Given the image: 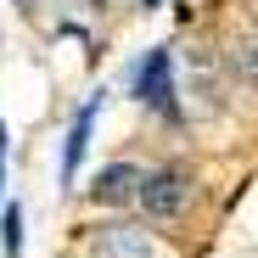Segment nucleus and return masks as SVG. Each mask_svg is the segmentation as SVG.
<instances>
[{
  "label": "nucleus",
  "instance_id": "f257e3e1",
  "mask_svg": "<svg viewBox=\"0 0 258 258\" xmlns=\"http://www.w3.org/2000/svg\"><path fill=\"white\" fill-rule=\"evenodd\" d=\"M135 202L152 213V219H174V213L185 208V174H180V168H163V174H141Z\"/></svg>",
  "mask_w": 258,
  "mask_h": 258
},
{
  "label": "nucleus",
  "instance_id": "f03ea898",
  "mask_svg": "<svg viewBox=\"0 0 258 258\" xmlns=\"http://www.w3.org/2000/svg\"><path fill=\"white\" fill-rule=\"evenodd\" d=\"M96 252L101 258H163V247L141 230V225H107L96 236Z\"/></svg>",
  "mask_w": 258,
  "mask_h": 258
},
{
  "label": "nucleus",
  "instance_id": "7ed1b4c3",
  "mask_svg": "<svg viewBox=\"0 0 258 258\" xmlns=\"http://www.w3.org/2000/svg\"><path fill=\"white\" fill-rule=\"evenodd\" d=\"M96 112H101V96H90V101H84V107L73 112V129H68V141H62V180H68V185L79 180V163H84V152H90Z\"/></svg>",
  "mask_w": 258,
  "mask_h": 258
},
{
  "label": "nucleus",
  "instance_id": "20e7f679",
  "mask_svg": "<svg viewBox=\"0 0 258 258\" xmlns=\"http://www.w3.org/2000/svg\"><path fill=\"white\" fill-rule=\"evenodd\" d=\"M141 101H152L157 112L174 118V84H168V51H152L141 68Z\"/></svg>",
  "mask_w": 258,
  "mask_h": 258
},
{
  "label": "nucleus",
  "instance_id": "39448f33",
  "mask_svg": "<svg viewBox=\"0 0 258 258\" xmlns=\"http://www.w3.org/2000/svg\"><path fill=\"white\" fill-rule=\"evenodd\" d=\"M135 185H141V168L112 163L107 174L96 180V202H135Z\"/></svg>",
  "mask_w": 258,
  "mask_h": 258
},
{
  "label": "nucleus",
  "instance_id": "423d86ee",
  "mask_svg": "<svg viewBox=\"0 0 258 258\" xmlns=\"http://www.w3.org/2000/svg\"><path fill=\"white\" fill-rule=\"evenodd\" d=\"M0 252H6V258H23V208H17V202L0 213Z\"/></svg>",
  "mask_w": 258,
  "mask_h": 258
},
{
  "label": "nucleus",
  "instance_id": "0eeeda50",
  "mask_svg": "<svg viewBox=\"0 0 258 258\" xmlns=\"http://www.w3.org/2000/svg\"><path fill=\"white\" fill-rule=\"evenodd\" d=\"M0 185H6V123H0Z\"/></svg>",
  "mask_w": 258,
  "mask_h": 258
},
{
  "label": "nucleus",
  "instance_id": "6e6552de",
  "mask_svg": "<svg viewBox=\"0 0 258 258\" xmlns=\"http://www.w3.org/2000/svg\"><path fill=\"white\" fill-rule=\"evenodd\" d=\"M146 6H152V0H146Z\"/></svg>",
  "mask_w": 258,
  "mask_h": 258
},
{
  "label": "nucleus",
  "instance_id": "1a4fd4ad",
  "mask_svg": "<svg viewBox=\"0 0 258 258\" xmlns=\"http://www.w3.org/2000/svg\"><path fill=\"white\" fill-rule=\"evenodd\" d=\"M101 6H107V0H101Z\"/></svg>",
  "mask_w": 258,
  "mask_h": 258
}]
</instances>
